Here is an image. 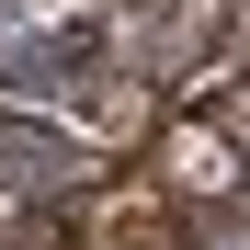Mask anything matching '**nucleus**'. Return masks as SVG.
Segmentation results:
<instances>
[{"label":"nucleus","instance_id":"nucleus-1","mask_svg":"<svg viewBox=\"0 0 250 250\" xmlns=\"http://www.w3.org/2000/svg\"><path fill=\"white\" fill-rule=\"evenodd\" d=\"M205 250H250V228H216V239H205Z\"/></svg>","mask_w":250,"mask_h":250}]
</instances>
